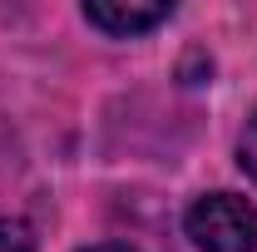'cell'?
Masks as SVG:
<instances>
[{"instance_id": "1", "label": "cell", "mask_w": 257, "mask_h": 252, "mask_svg": "<svg viewBox=\"0 0 257 252\" xmlns=\"http://www.w3.org/2000/svg\"><path fill=\"white\" fill-rule=\"evenodd\" d=\"M183 227L203 252H257V208L237 193H203Z\"/></svg>"}, {"instance_id": "2", "label": "cell", "mask_w": 257, "mask_h": 252, "mask_svg": "<svg viewBox=\"0 0 257 252\" xmlns=\"http://www.w3.org/2000/svg\"><path fill=\"white\" fill-rule=\"evenodd\" d=\"M168 15H173V5H104V0L84 5V20H89L94 30L114 35V40H134V35L163 25Z\"/></svg>"}, {"instance_id": "3", "label": "cell", "mask_w": 257, "mask_h": 252, "mask_svg": "<svg viewBox=\"0 0 257 252\" xmlns=\"http://www.w3.org/2000/svg\"><path fill=\"white\" fill-rule=\"evenodd\" d=\"M0 252H35V237L20 218H0Z\"/></svg>"}, {"instance_id": "4", "label": "cell", "mask_w": 257, "mask_h": 252, "mask_svg": "<svg viewBox=\"0 0 257 252\" xmlns=\"http://www.w3.org/2000/svg\"><path fill=\"white\" fill-rule=\"evenodd\" d=\"M237 163H242V173H252V178H257V114L247 119L242 139H237Z\"/></svg>"}, {"instance_id": "5", "label": "cell", "mask_w": 257, "mask_h": 252, "mask_svg": "<svg viewBox=\"0 0 257 252\" xmlns=\"http://www.w3.org/2000/svg\"><path fill=\"white\" fill-rule=\"evenodd\" d=\"M79 252H134V247H124V242H94V247H79Z\"/></svg>"}]
</instances>
